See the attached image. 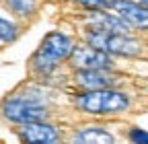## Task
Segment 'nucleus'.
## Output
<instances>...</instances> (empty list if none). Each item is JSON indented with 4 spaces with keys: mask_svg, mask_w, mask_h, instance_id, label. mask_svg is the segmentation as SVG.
<instances>
[{
    "mask_svg": "<svg viewBox=\"0 0 148 144\" xmlns=\"http://www.w3.org/2000/svg\"><path fill=\"white\" fill-rule=\"evenodd\" d=\"M74 49V43L68 35L60 33V31H51L47 33L39 49L33 53L31 58V68L35 74L39 76H47L49 72L56 70V66L60 64V60H66L70 58V53Z\"/></svg>",
    "mask_w": 148,
    "mask_h": 144,
    "instance_id": "nucleus-1",
    "label": "nucleus"
},
{
    "mask_svg": "<svg viewBox=\"0 0 148 144\" xmlns=\"http://www.w3.org/2000/svg\"><path fill=\"white\" fill-rule=\"evenodd\" d=\"M76 107L86 113H119L127 109L130 99L125 93H119L115 88H97V91H82L74 97Z\"/></svg>",
    "mask_w": 148,
    "mask_h": 144,
    "instance_id": "nucleus-2",
    "label": "nucleus"
},
{
    "mask_svg": "<svg viewBox=\"0 0 148 144\" xmlns=\"http://www.w3.org/2000/svg\"><path fill=\"white\" fill-rule=\"evenodd\" d=\"M2 115L8 121L14 123H31V121H43L47 117V107L43 101L33 97V93L27 95H10L2 103Z\"/></svg>",
    "mask_w": 148,
    "mask_h": 144,
    "instance_id": "nucleus-3",
    "label": "nucleus"
},
{
    "mask_svg": "<svg viewBox=\"0 0 148 144\" xmlns=\"http://www.w3.org/2000/svg\"><path fill=\"white\" fill-rule=\"evenodd\" d=\"M86 43L103 51H109L113 56H136V53H140V43L123 33H107V31L90 29L86 33Z\"/></svg>",
    "mask_w": 148,
    "mask_h": 144,
    "instance_id": "nucleus-4",
    "label": "nucleus"
},
{
    "mask_svg": "<svg viewBox=\"0 0 148 144\" xmlns=\"http://www.w3.org/2000/svg\"><path fill=\"white\" fill-rule=\"evenodd\" d=\"M68 60L76 70H109L113 66L109 51L92 47L88 43L86 45H74Z\"/></svg>",
    "mask_w": 148,
    "mask_h": 144,
    "instance_id": "nucleus-5",
    "label": "nucleus"
},
{
    "mask_svg": "<svg viewBox=\"0 0 148 144\" xmlns=\"http://www.w3.org/2000/svg\"><path fill=\"white\" fill-rule=\"evenodd\" d=\"M16 136L23 144H60V132L45 121H31L21 123Z\"/></svg>",
    "mask_w": 148,
    "mask_h": 144,
    "instance_id": "nucleus-6",
    "label": "nucleus"
},
{
    "mask_svg": "<svg viewBox=\"0 0 148 144\" xmlns=\"http://www.w3.org/2000/svg\"><path fill=\"white\" fill-rule=\"evenodd\" d=\"M113 12H117L123 21H127L134 29L146 31L148 29V8L142 6L140 2H132V0H113L109 6Z\"/></svg>",
    "mask_w": 148,
    "mask_h": 144,
    "instance_id": "nucleus-7",
    "label": "nucleus"
},
{
    "mask_svg": "<svg viewBox=\"0 0 148 144\" xmlns=\"http://www.w3.org/2000/svg\"><path fill=\"white\" fill-rule=\"evenodd\" d=\"M90 27L97 29V31L123 33V35H130V29H132V25H130L127 21H123L117 12H115V14H109V12H105L103 8L92 10V14H90Z\"/></svg>",
    "mask_w": 148,
    "mask_h": 144,
    "instance_id": "nucleus-8",
    "label": "nucleus"
},
{
    "mask_svg": "<svg viewBox=\"0 0 148 144\" xmlns=\"http://www.w3.org/2000/svg\"><path fill=\"white\" fill-rule=\"evenodd\" d=\"M74 80L84 91H97V88L113 86V76H109L105 70H78Z\"/></svg>",
    "mask_w": 148,
    "mask_h": 144,
    "instance_id": "nucleus-9",
    "label": "nucleus"
},
{
    "mask_svg": "<svg viewBox=\"0 0 148 144\" xmlns=\"http://www.w3.org/2000/svg\"><path fill=\"white\" fill-rule=\"evenodd\" d=\"M72 144H113V136L101 128H84L74 134Z\"/></svg>",
    "mask_w": 148,
    "mask_h": 144,
    "instance_id": "nucleus-10",
    "label": "nucleus"
},
{
    "mask_svg": "<svg viewBox=\"0 0 148 144\" xmlns=\"http://www.w3.org/2000/svg\"><path fill=\"white\" fill-rule=\"evenodd\" d=\"M6 6L16 12V14H21V16H27L35 10V4H37V0H4Z\"/></svg>",
    "mask_w": 148,
    "mask_h": 144,
    "instance_id": "nucleus-11",
    "label": "nucleus"
},
{
    "mask_svg": "<svg viewBox=\"0 0 148 144\" xmlns=\"http://www.w3.org/2000/svg\"><path fill=\"white\" fill-rule=\"evenodd\" d=\"M16 35H18V29L10 21H6V19L0 16V41H6V43L8 41H14Z\"/></svg>",
    "mask_w": 148,
    "mask_h": 144,
    "instance_id": "nucleus-12",
    "label": "nucleus"
},
{
    "mask_svg": "<svg viewBox=\"0 0 148 144\" xmlns=\"http://www.w3.org/2000/svg\"><path fill=\"white\" fill-rule=\"evenodd\" d=\"M127 138L132 140V144H148V132H144L142 128H132Z\"/></svg>",
    "mask_w": 148,
    "mask_h": 144,
    "instance_id": "nucleus-13",
    "label": "nucleus"
},
{
    "mask_svg": "<svg viewBox=\"0 0 148 144\" xmlns=\"http://www.w3.org/2000/svg\"><path fill=\"white\" fill-rule=\"evenodd\" d=\"M138 2H140L142 6H146V8H148V0H138Z\"/></svg>",
    "mask_w": 148,
    "mask_h": 144,
    "instance_id": "nucleus-14",
    "label": "nucleus"
}]
</instances>
